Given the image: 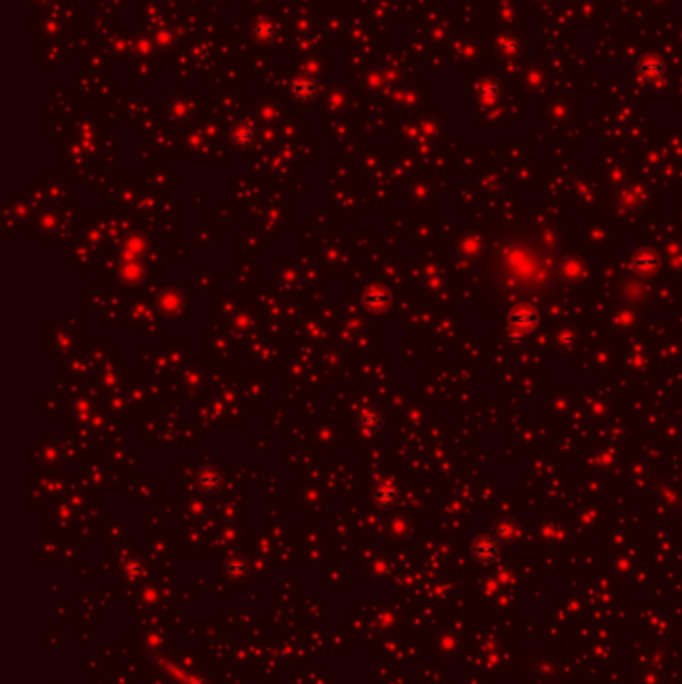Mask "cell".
<instances>
[{
    "mask_svg": "<svg viewBox=\"0 0 682 684\" xmlns=\"http://www.w3.org/2000/svg\"><path fill=\"white\" fill-rule=\"evenodd\" d=\"M482 550V554H485V559H492L496 554V544L492 540H482L480 544H478V550L476 552H480Z\"/></svg>",
    "mask_w": 682,
    "mask_h": 684,
    "instance_id": "6da1fadb",
    "label": "cell"
}]
</instances>
